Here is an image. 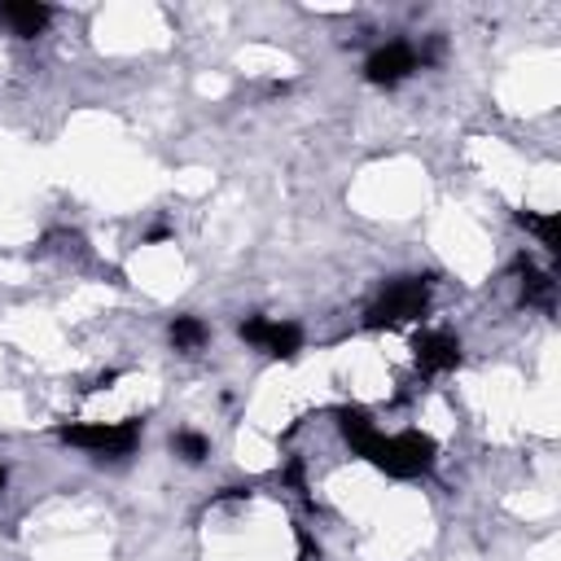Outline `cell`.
Wrapping results in <instances>:
<instances>
[{"label": "cell", "mask_w": 561, "mask_h": 561, "mask_svg": "<svg viewBox=\"0 0 561 561\" xmlns=\"http://www.w3.org/2000/svg\"><path fill=\"white\" fill-rule=\"evenodd\" d=\"M368 460L390 478H421V473L434 469V438L421 434V430H403V434H390V438L381 434Z\"/></svg>", "instance_id": "1"}, {"label": "cell", "mask_w": 561, "mask_h": 561, "mask_svg": "<svg viewBox=\"0 0 561 561\" xmlns=\"http://www.w3.org/2000/svg\"><path fill=\"white\" fill-rule=\"evenodd\" d=\"M430 307V285L421 276H403V280H390L381 289V298L368 307L364 324L368 329H394V324H408V320H421Z\"/></svg>", "instance_id": "2"}, {"label": "cell", "mask_w": 561, "mask_h": 561, "mask_svg": "<svg viewBox=\"0 0 561 561\" xmlns=\"http://www.w3.org/2000/svg\"><path fill=\"white\" fill-rule=\"evenodd\" d=\"M61 438L70 447L96 451V456H127L140 443V421H88V425H61Z\"/></svg>", "instance_id": "3"}, {"label": "cell", "mask_w": 561, "mask_h": 561, "mask_svg": "<svg viewBox=\"0 0 561 561\" xmlns=\"http://www.w3.org/2000/svg\"><path fill=\"white\" fill-rule=\"evenodd\" d=\"M241 337L276 359H294L302 351V329L298 324H280V320H267V316H250L241 320Z\"/></svg>", "instance_id": "4"}, {"label": "cell", "mask_w": 561, "mask_h": 561, "mask_svg": "<svg viewBox=\"0 0 561 561\" xmlns=\"http://www.w3.org/2000/svg\"><path fill=\"white\" fill-rule=\"evenodd\" d=\"M416 66H421V61H416V48L403 44V39H394V44L377 48V53L364 61V79L377 83V88H394V83H403Z\"/></svg>", "instance_id": "5"}, {"label": "cell", "mask_w": 561, "mask_h": 561, "mask_svg": "<svg viewBox=\"0 0 561 561\" xmlns=\"http://www.w3.org/2000/svg\"><path fill=\"white\" fill-rule=\"evenodd\" d=\"M412 351H416V368H421V373H447V368L460 364V337L447 333V329L421 333V337L412 342Z\"/></svg>", "instance_id": "6"}, {"label": "cell", "mask_w": 561, "mask_h": 561, "mask_svg": "<svg viewBox=\"0 0 561 561\" xmlns=\"http://www.w3.org/2000/svg\"><path fill=\"white\" fill-rule=\"evenodd\" d=\"M48 18H53V9L48 4H35V0H9V4H0V26H9L22 39H35L48 26Z\"/></svg>", "instance_id": "7"}, {"label": "cell", "mask_w": 561, "mask_h": 561, "mask_svg": "<svg viewBox=\"0 0 561 561\" xmlns=\"http://www.w3.org/2000/svg\"><path fill=\"white\" fill-rule=\"evenodd\" d=\"M337 425H342V438L351 443V451L368 460L373 447H377V438H381V430L373 425V416H368L364 408H342V412H337Z\"/></svg>", "instance_id": "8"}, {"label": "cell", "mask_w": 561, "mask_h": 561, "mask_svg": "<svg viewBox=\"0 0 561 561\" xmlns=\"http://www.w3.org/2000/svg\"><path fill=\"white\" fill-rule=\"evenodd\" d=\"M535 237H539V245L548 250V254H561V219L557 215H535V210H522L517 215Z\"/></svg>", "instance_id": "9"}, {"label": "cell", "mask_w": 561, "mask_h": 561, "mask_svg": "<svg viewBox=\"0 0 561 561\" xmlns=\"http://www.w3.org/2000/svg\"><path fill=\"white\" fill-rule=\"evenodd\" d=\"M206 337H210V333H206V324H202L197 316H175V320H171V342H175V351H197Z\"/></svg>", "instance_id": "10"}, {"label": "cell", "mask_w": 561, "mask_h": 561, "mask_svg": "<svg viewBox=\"0 0 561 561\" xmlns=\"http://www.w3.org/2000/svg\"><path fill=\"white\" fill-rule=\"evenodd\" d=\"M522 302H539V307H552V276L548 272H535L530 263H522Z\"/></svg>", "instance_id": "11"}, {"label": "cell", "mask_w": 561, "mask_h": 561, "mask_svg": "<svg viewBox=\"0 0 561 561\" xmlns=\"http://www.w3.org/2000/svg\"><path fill=\"white\" fill-rule=\"evenodd\" d=\"M171 447H175V456H180V460H188V465H202V460H206V451H210V443H206L197 430H180V434L171 438Z\"/></svg>", "instance_id": "12"}, {"label": "cell", "mask_w": 561, "mask_h": 561, "mask_svg": "<svg viewBox=\"0 0 561 561\" xmlns=\"http://www.w3.org/2000/svg\"><path fill=\"white\" fill-rule=\"evenodd\" d=\"M0 491H4V469H0Z\"/></svg>", "instance_id": "13"}]
</instances>
